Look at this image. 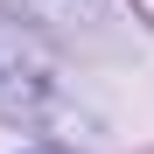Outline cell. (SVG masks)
<instances>
[{"label":"cell","mask_w":154,"mask_h":154,"mask_svg":"<svg viewBox=\"0 0 154 154\" xmlns=\"http://www.w3.org/2000/svg\"><path fill=\"white\" fill-rule=\"evenodd\" d=\"M56 105V63L42 56V42L21 21L0 14V119L14 126H42Z\"/></svg>","instance_id":"6da1fadb"}]
</instances>
